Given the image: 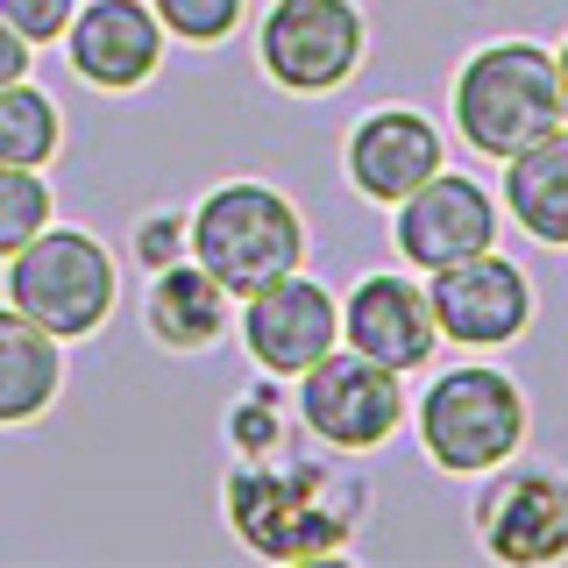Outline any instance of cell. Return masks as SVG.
Here are the masks:
<instances>
[{
	"instance_id": "obj_14",
	"label": "cell",
	"mask_w": 568,
	"mask_h": 568,
	"mask_svg": "<svg viewBox=\"0 0 568 568\" xmlns=\"http://www.w3.org/2000/svg\"><path fill=\"white\" fill-rule=\"evenodd\" d=\"M348 342L384 369H413L434 355V306L405 277H369L348 298Z\"/></svg>"
},
{
	"instance_id": "obj_2",
	"label": "cell",
	"mask_w": 568,
	"mask_h": 568,
	"mask_svg": "<svg viewBox=\"0 0 568 568\" xmlns=\"http://www.w3.org/2000/svg\"><path fill=\"white\" fill-rule=\"evenodd\" d=\"M192 256H200V271H213L221 292H263V284H277L284 271L298 263V213L277 200L271 185H221L213 200L192 213Z\"/></svg>"
},
{
	"instance_id": "obj_7",
	"label": "cell",
	"mask_w": 568,
	"mask_h": 568,
	"mask_svg": "<svg viewBox=\"0 0 568 568\" xmlns=\"http://www.w3.org/2000/svg\"><path fill=\"white\" fill-rule=\"evenodd\" d=\"M298 405H306V426L327 440H342V448H369V440H384L390 426L405 413V390H398V369L369 363L363 348L355 355H320L306 369V390H298Z\"/></svg>"
},
{
	"instance_id": "obj_21",
	"label": "cell",
	"mask_w": 568,
	"mask_h": 568,
	"mask_svg": "<svg viewBox=\"0 0 568 568\" xmlns=\"http://www.w3.org/2000/svg\"><path fill=\"white\" fill-rule=\"evenodd\" d=\"M0 14H8L29 43H50L58 29H71V0H0Z\"/></svg>"
},
{
	"instance_id": "obj_25",
	"label": "cell",
	"mask_w": 568,
	"mask_h": 568,
	"mask_svg": "<svg viewBox=\"0 0 568 568\" xmlns=\"http://www.w3.org/2000/svg\"><path fill=\"white\" fill-rule=\"evenodd\" d=\"M555 85H561V121H568V50L555 58Z\"/></svg>"
},
{
	"instance_id": "obj_4",
	"label": "cell",
	"mask_w": 568,
	"mask_h": 568,
	"mask_svg": "<svg viewBox=\"0 0 568 568\" xmlns=\"http://www.w3.org/2000/svg\"><path fill=\"white\" fill-rule=\"evenodd\" d=\"M8 298L50 334H93L106 306H114V263H106V248L93 235L58 227V235H36L14 248Z\"/></svg>"
},
{
	"instance_id": "obj_15",
	"label": "cell",
	"mask_w": 568,
	"mask_h": 568,
	"mask_svg": "<svg viewBox=\"0 0 568 568\" xmlns=\"http://www.w3.org/2000/svg\"><path fill=\"white\" fill-rule=\"evenodd\" d=\"M505 206L519 213L526 235L568 242V135L547 129L540 142H526L505 171Z\"/></svg>"
},
{
	"instance_id": "obj_3",
	"label": "cell",
	"mask_w": 568,
	"mask_h": 568,
	"mask_svg": "<svg viewBox=\"0 0 568 568\" xmlns=\"http://www.w3.org/2000/svg\"><path fill=\"white\" fill-rule=\"evenodd\" d=\"M227 505H235V526H242L248 547H263V555H277V561H306V555L342 547L355 497L334 490L327 476H320V462H292V469L248 462V469H235Z\"/></svg>"
},
{
	"instance_id": "obj_19",
	"label": "cell",
	"mask_w": 568,
	"mask_h": 568,
	"mask_svg": "<svg viewBox=\"0 0 568 568\" xmlns=\"http://www.w3.org/2000/svg\"><path fill=\"white\" fill-rule=\"evenodd\" d=\"M43 221H50V185L36 178V164H0V256L36 242Z\"/></svg>"
},
{
	"instance_id": "obj_12",
	"label": "cell",
	"mask_w": 568,
	"mask_h": 568,
	"mask_svg": "<svg viewBox=\"0 0 568 568\" xmlns=\"http://www.w3.org/2000/svg\"><path fill=\"white\" fill-rule=\"evenodd\" d=\"M164 58V29L142 0H93L71 22V64L93 85H142Z\"/></svg>"
},
{
	"instance_id": "obj_6",
	"label": "cell",
	"mask_w": 568,
	"mask_h": 568,
	"mask_svg": "<svg viewBox=\"0 0 568 568\" xmlns=\"http://www.w3.org/2000/svg\"><path fill=\"white\" fill-rule=\"evenodd\" d=\"M363 58V22L348 0H277L263 22V71L292 93H327Z\"/></svg>"
},
{
	"instance_id": "obj_18",
	"label": "cell",
	"mask_w": 568,
	"mask_h": 568,
	"mask_svg": "<svg viewBox=\"0 0 568 568\" xmlns=\"http://www.w3.org/2000/svg\"><path fill=\"white\" fill-rule=\"evenodd\" d=\"M58 150V106L22 79L0 85V164H43Z\"/></svg>"
},
{
	"instance_id": "obj_1",
	"label": "cell",
	"mask_w": 568,
	"mask_h": 568,
	"mask_svg": "<svg viewBox=\"0 0 568 568\" xmlns=\"http://www.w3.org/2000/svg\"><path fill=\"white\" fill-rule=\"evenodd\" d=\"M455 114H462V135H469L476 150L519 156L526 142L561 129L555 58L532 50V43H497L484 58H469V71L455 79Z\"/></svg>"
},
{
	"instance_id": "obj_17",
	"label": "cell",
	"mask_w": 568,
	"mask_h": 568,
	"mask_svg": "<svg viewBox=\"0 0 568 568\" xmlns=\"http://www.w3.org/2000/svg\"><path fill=\"white\" fill-rule=\"evenodd\" d=\"M221 320H227V292L213 284V271H178V263H164V277L150 292V327L171 348H200L221 334Z\"/></svg>"
},
{
	"instance_id": "obj_9",
	"label": "cell",
	"mask_w": 568,
	"mask_h": 568,
	"mask_svg": "<svg viewBox=\"0 0 568 568\" xmlns=\"http://www.w3.org/2000/svg\"><path fill=\"white\" fill-rule=\"evenodd\" d=\"M242 334H248V355H256L263 369L306 377L320 355L334 348V298H327V284H306V277L284 271L277 284L248 292Z\"/></svg>"
},
{
	"instance_id": "obj_11",
	"label": "cell",
	"mask_w": 568,
	"mask_h": 568,
	"mask_svg": "<svg viewBox=\"0 0 568 568\" xmlns=\"http://www.w3.org/2000/svg\"><path fill=\"white\" fill-rule=\"evenodd\" d=\"M484 540L505 561H555L568 547V484L555 469H511L484 497Z\"/></svg>"
},
{
	"instance_id": "obj_10",
	"label": "cell",
	"mask_w": 568,
	"mask_h": 568,
	"mask_svg": "<svg viewBox=\"0 0 568 568\" xmlns=\"http://www.w3.org/2000/svg\"><path fill=\"white\" fill-rule=\"evenodd\" d=\"M398 248L419 263V271H448V263L490 248V192L469 185L455 171H434L426 185H413L398 200Z\"/></svg>"
},
{
	"instance_id": "obj_16",
	"label": "cell",
	"mask_w": 568,
	"mask_h": 568,
	"mask_svg": "<svg viewBox=\"0 0 568 568\" xmlns=\"http://www.w3.org/2000/svg\"><path fill=\"white\" fill-rule=\"evenodd\" d=\"M58 390V334L14 306L0 313V419H29Z\"/></svg>"
},
{
	"instance_id": "obj_22",
	"label": "cell",
	"mask_w": 568,
	"mask_h": 568,
	"mask_svg": "<svg viewBox=\"0 0 568 568\" xmlns=\"http://www.w3.org/2000/svg\"><path fill=\"white\" fill-rule=\"evenodd\" d=\"M185 235H192V227H178V221H150V227L135 235V248H142V263H156V271H164V263H178Z\"/></svg>"
},
{
	"instance_id": "obj_23",
	"label": "cell",
	"mask_w": 568,
	"mask_h": 568,
	"mask_svg": "<svg viewBox=\"0 0 568 568\" xmlns=\"http://www.w3.org/2000/svg\"><path fill=\"white\" fill-rule=\"evenodd\" d=\"M235 440H242L248 455H256V448H271V440H277V419H271V405H242V413H235Z\"/></svg>"
},
{
	"instance_id": "obj_20",
	"label": "cell",
	"mask_w": 568,
	"mask_h": 568,
	"mask_svg": "<svg viewBox=\"0 0 568 568\" xmlns=\"http://www.w3.org/2000/svg\"><path fill=\"white\" fill-rule=\"evenodd\" d=\"M242 0H156V22L192 36V43H221L227 29H235Z\"/></svg>"
},
{
	"instance_id": "obj_8",
	"label": "cell",
	"mask_w": 568,
	"mask_h": 568,
	"mask_svg": "<svg viewBox=\"0 0 568 568\" xmlns=\"http://www.w3.org/2000/svg\"><path fill=\"white\" fill-rule=\"evenodd\" d=\"M426 306H434V327L448 334V342L490 348V342H511V334L526 327L532 292H526V277L511 271L505 256L476 248V256H462V263H448V271H434Z\"/></svg>"
},
{
	"instance_id": "obj_24",
	"label": "cell",
	"mask_w": 568,
	"mask_h": 568,
	"mask_svg": "<svg viewBox=\"0 0 568 568\" xmlns=\"http://www.w3.org/2000/svg\"><path fill=\"white\" fill-rule=\"evenodd\" d=\"M29 71V36L8 22V14H0V85H14Z\"/></svg>"
},
{
	"instance_id": "obj_5",
	"label": "cell",
	"mask_w": 568,
	"mask_h": 568,
	"mask_svg": "<svg viewBox=\"0 0 568 568\" xmlns=\"http://www.w3.org/2000/svg\"><path fill=\"white\" fill-rule=\"evenodd\" d=\"M419 434L440 469H497L526 434V405L497 369H448L419 398Z\"/></svg>"
},
{
	"instance_id": "obj_13",
	"label": "cell",
	"mask_w": 568,
	"mask_h": 568,
	"mask_svg": "<svg viewBox=\"0 0 568 568\" xmlns=\"http://www.w3.org/2000/svg\"><path fill=\"white\" fill-rule=\"evenodd\" d=\"M348 171L355 185L369 192V200H405L413 185L440 171V135L426 114H405V106H390V114H369L363 129L348 135Z\"/></svg>"
}]
</instances>
